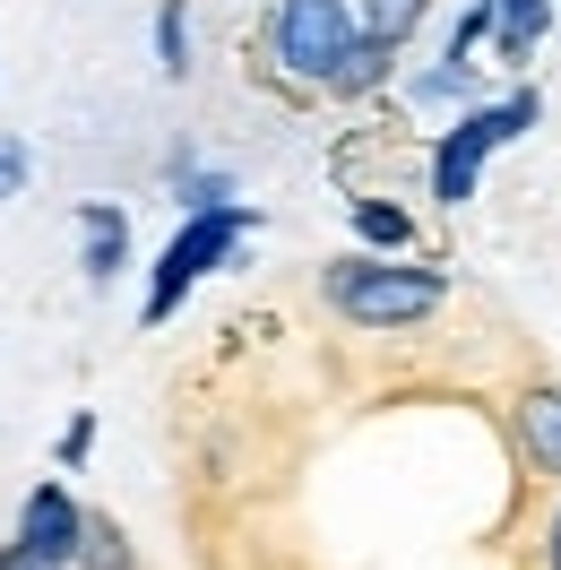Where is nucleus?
<instances>
[{"instance_id": "1", "label": "nucleus", "mask_w": 561, "mask_h": 570, "mask_svg": "<svg viewBox=\"0 0 561 570\" xmlns=\"http://www.w3.org/2000/svg\"><path fill=\"white\" fill-rule=\"evenodd\" d=\"M450 303V277L441 268H415V259H372L354 250L328 268V312L346 328H415Z\"/></svg>"}, {"instance_id": "2", "label": "nucleus", "mask_w": 561, "mask_h": 570, "mask_svg": "<svg viewBox=\"0 0 561 570\" xmlns=\"http://www.w3.org/2000/svg\"><path fill=\"white\" fill-rule=\"evenodd\" d=\"M544 121V96L535 87H519L510 105H484V112H457V130H441V147H432V199H475V174H484V156L492 147H510L526 139Z\"/></svg>"}, {"instance_id": "3", "label": "nucleus", "mask_w": 561, "mask_h": 570, "mask_svg": "<svg viewBox=\"0 0 561 570\" xmlns=\"http://www.w3.org/2000/svg\"><path fill=\"white\" fill-rule=\"evenodd\" d=\"M250 225H259V216H250V199H216V208H190V216H181V234L165 243L156 285H147V321H174V303H181L199 277H208V268H216L234 243H243Z\"/></svg>"}, {"instance_id": "4", "label": "nucleus", "mask_w": 561, "mask_h": 570, "mask_svg": "<svg viewBox=\"0 0 561 570\" xmlns=\"http://www.w3.org/2000/svg\"><path fill=\"white\" fill-rule=\"evenodd\" d=\"M354 36H363V18L346 0H277V27H268V43H277L294 87H328Z\"/></svg>"}, {"instance_id": "5", "label": "nucleus", "mask_w": 561, "mask_h": 570, "mask_svg": "<svg viewBox=\"0 0 561 570\" xmlns=\"http://www.w3.org/2000/svg\"><path fill=\"white\" fill-rule=\"evenodd\" d=\"M9 544H27L43 570H61V562H78V553H87V510H78L61 484H36V493H27V510H18V535H9Z\"/></svg>"}, {"instance_id": "6", "label": "nucleus", "mask_w": 561, "mask_h": 570, "mask_svg": "<svg viewBox=\"0 0 561 570\" xmlns=\"http://www.w3.org/2000/svg\"><path fill=\"white\" fill-rule=\"evenodd\" d=\"M519 450H526L535 475L561 484V390H526L519 397Z\"/></svg>"}, {"instance_id": "7", "label": "nucleus", "mask_w": 561, "mask_h": 570, "mask_svg": "<svg viewBox=\"0 0 561 570\" xmlns=\"http://www.w3.org/2000/svg\"><path fill=\"white\" fill-rule=\"evenodd\" d=\"M388 61H397V43L354 36V43H346V61H337V78H328V96H372V87L388 78Z\"/></svg>"}, {"instance_id": "8", "label": "nucleus", "mask_w": 561, "mask_h": 570, "mask_svg": "<svg viewBox=\"0 0 561 570\" xmlns=\"http://www.w3.org/2000/svg\"><path fill=\"white\" fill-rule=\"evenodd\" d=\"M492 18H501V52L526 61L544 43V27H553V0H492Z\"/></svg>"}, {"instance_id": "9", "label": "nucleus", "mask_w": 561, "mask_h": 570, "mask_svg": "<svg viewBox=\"0 0 561 570\" xmlns=\"http://www.w3.org/2000/svg\"><path fill=\"white\" fill-rule=\"evenodd\" d=\"M121 259H130V234H121V216H112V208H87V277L105 285Z\"/></svg>"}, {"instance_id": "10", "label": "nucleus", "mask_w": 561, "mask_h": 570, "mask_svg": "<svg viewBox=\"0 0 561 570\" xmlns=\"http://www.w3.org/2000/svg\"><path fill=\"white\" fill-rule=\"evenodd\" d=\"M156 61H165V78H190V18H181V0H156Z\"/></svg>"}, {"instance_id": "11", "label": "nucleus", "mask_w": 561, "mask_h": 570, "mask_svg": "<svg viewBox=\"0 0 561 570\" xmlns=\"http://www.w3.org/2000/svg\"><path fill=\"white\" fill-rule=\"evenodd\" d=\"M423 9L432 0H363V36H381V43H406L423 27Z\"/></svg>"}, {"instance_id": "12", "label": "nucleus", "mask_w": 561, "mask_h": 570, "mask_svg": "<svg viewBox=\"0 0 561 570\" xmlns=\"http://www.w3.org/2000/svg\"><path fill=\"white\" fill-rule=\"evenodd\" d=\"M354 234L381 250H406L415 243V225H406V208H381V199H354Z\"/></svg>"}, {"instance_id": "13", "label": "nucleus", "mask_w": 561, "mask_h": 570, "mask_svg": "<svg viewBox=\"0 0 561 570\" xmlns=\"http://www.w3.org/2000/svg\"><path fill=\"white\" fill-rule=\"evenodd\" d=\"M18 181H27V156H18V147H0V199H18Z\"/></svg>"}, {"instance_id": "14", "label": "nucleus", "mask_w": 561, "mask_h": 570, "mask_svg": "<svg viewBox=\"0 0 561 570\" xmlns=\"http://www.w3.org/2000/svg\"><path fill=\"white\" fill-rule=\"evenodd\" d=\"M0 570H43V562L27 553V544H0Z\"/></svg>"}, {"instance_id": "15", "label": "nucleus", "mask_w": 561, "mask_h": 570, "mask_svg": "<svg viewBox=\"0 0 561 570\" xmlns=\"http://www.w3.org/2000/svg\"><path fill=\"white\" fill-rule=\"evenodd\" d=\"M553 570H561V510H553Z\"/></svg>"}, {"instance_id": "16", "label": "nucleus", "mask_w": 561, "mask_h": 570, "mask_svg": "<svg viewBox=\"0 0 561 570\" xmlns=\"http://www.w3.org/2000/svg\"><path fill=\"white\" fill-rule=\"evenodd\" d=\"M96 570H130V553H112V562H96Z\"/></svg>"}]
</instances>
